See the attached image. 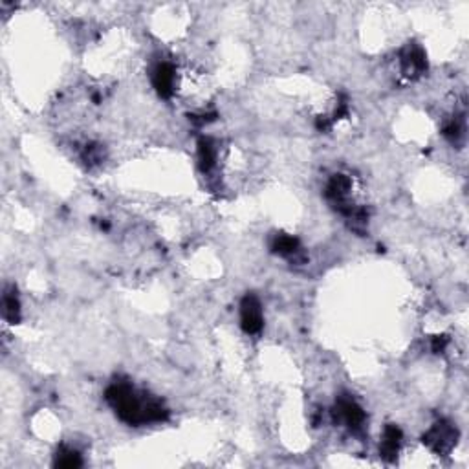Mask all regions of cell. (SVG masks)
I'll use <instances>...</instances> for the list:
<instances>
[{"instance_id": "8", "label": "cell", "mask_w": 469, "mask_h": 469, "mask_svg": "<svg viewBox=\"0 0 469 469\" xmlns=\"http://www.w3.org/2000/svg\"><path fill=\"white\" fill-rule=\"evenodd\" d=\"M297 247H299L297 238L288 237V235H280V237L275 238L273 250L277 253H280V255H294V253L297 252Z\"/></svg>"}, {"instance_id": "3", "label": "cell", "mask_w": 469, "mask_h": 469, "mask_svg": "<svg viewBox=\"0 0 469 469\" xmlns=\"http://www.w3.org/2000/svg\"><path fill=\"white\" fill-rule=\"evenodd\" d=\"M426 442L438 453H447L456 444V431L449 423H436L431 431L427 433Z\"/></svg>"}, {"instance_id": "7", "label": "cell", "mask_w": 469, "mask_h": 469, "mask_svg": "<svg viewBox=\"0 0 469 469\" xmlns=\"http://www.w3.org/2000/svg\"><path fill=\"white\" fill-rule=\"evenodd\" d=\"M198 158H200V167L204 169V171H211L215 165V160H217V151L211 145V142L208 140H202L200 142V149H198Z\"/></svg>"}, {"instance_id": "2", "label": "cell", "mask_w": 469, "mask_h": 469, "mask_svg": "<svg viewBox=\"0 0 469 469\" xmlns=\"http://www.w3.org/2000/svg\"><path fill=\"white\" fill-rule=\"evenodd\" d=\"M240 321H242V328H244L247 334H257L262 330L261 304H259L257 297H253V295H247V297L242 301Z\"/></svg>"}, {"instance_id": "9", "label": "cell", "mask_w": 469, "mask_h": 469, "mask_svg": "<svg viewBox=\"0 0 469 469\" xmlns=\"http://www.w3.org/2000/svg\"><path fill=\"white\" fill-rule=\"evenodd\" d=\"M55 464L59 468H77V465H81V456L77 455L76 451L62 449L57 455V462Z\"/></svg>"}, {"instance_id": "5", "label": "cell", "mask_w": 469, "mask_h": 469, "mask_svg": "<svg viewBox=\"0 0 469 469\" xmlns=\"http://www.w3.org/2000/svg\"><path fill=\"white\" fill-rule=\"evenodd\" d=\"M337 418L351 429H360L365 422V412L354 400H341L337 403Z\"/></svg>"}, {"instance_id": "1", "label": "cell", "mask_w": 469, "mask_h": 469, "mask_svg": "<svg viewBox=\"0 0 469 469\" xmlns=\"http://www.w3.org/2000/svg\"><path fill=\"white\" fill-rule=\"evenodd\" d=\"M107 400L112 403L121 420L137 426V423L161 422L167 411L158 402L142 398L130 385L118 383L112 385L107 393Z\"/></svg>"}, {"instance_id": "6", "label": "cell", "mask_w": 469, "mask_h": 469, "mask_svg": "<svg viewBox=\"0 0 469 469\" xmlns=\"http://www.w3.org/2000/svg\"><path fill=\"white\" fill-rule=\"evenodd\" d=\"M400 442H402V431L396 426H390L385 429L383 444H381V455L385 458H393L400 449Z\"/></svg>"}, {"instance_id": "4", "label": "cell", "mask_w": 469, "mask_h": 469, "mask_svg": "<svg viewBox=\"0 0 469 469\" xmlns=\"http://www.w3.org/2000/svg\"><path fill=\"white\" fill-rule=\"evenodd\" d=\"M175 79H176V72L172 68V64L169 62H161L154 68V74H152V85L160 92V95L163 97H169V95L175 92Z\"/></svg>"}]
</instances>
